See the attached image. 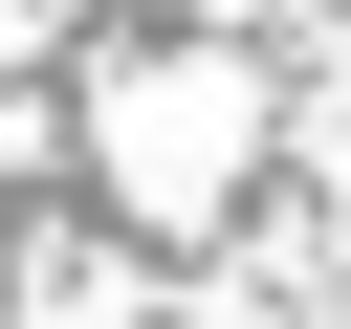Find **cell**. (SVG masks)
I'll use <instances>...</instances> for the list:
<instances>
[{"label": "cell", "instance_id": "1", "mask_svg": "<svg viewBox=\"0 0 351 329\" xmlns=\"http://www.w3.org/2000/svg\"><path fill=\"white\" fill-rule=\"evenodd\" d=\"M88 175H110L154 241H197V219L263 175V66H241V44H132V66L88 88Z\"/></svg>", "mask_w": 351, "mask_h": 329}, {"label": "cell", "instance_id": "2", "mask_svg": "<svg viewBox=\"0 0 351 329\" xmlns=\"http://www.w3.org/2000/svg\"><path fill=\"white\" fill-rule=\"evenodd\" d=\"M0 329H132V285H110V263H22V285H0Z\"/></svg>", "mask_w": 351, "mask_h": 329}]
</instances>
